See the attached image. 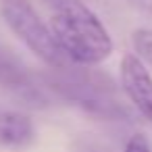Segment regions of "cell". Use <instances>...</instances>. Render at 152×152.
<instances>
[{
  "mask_svg": "<svg viewBox=\"0 0 152 152\" xmlns=\"http://www.w3.org/2000/svg\"><path fill=\"white\" fill-rule=\"evenodd\" d=\"M44 2L50 9V31L69 61L90 67L110 56L113 40L106 27L81 0Z\"/></svg>",
  "mask_w": 152,
  "mask_h": 152,
  "instance_id": "6da1fadb",
  "label": "cell"
},
{
  "mask_svg": "<svg viewBox=\"0 0 152 152\" xmlns=\"http://www.w3.org/2000/svg\"><path fill=\"white\" fill-rule=\"evenodd\" d=\"M42 79L46 86L61 96L63 100L79 106L81 110L110 121H123L131 119V110L121 100L117 86L110 77L90 71V69H50L48 73H42Z\"/></svg>",
  "mask_w": 152,
  "mask_h": 152,
  "instance_id": "7a4b0ae2",
  "label": "cell"
},
{
  "mask_svg": "<svg viewBox=\"0 0 152 152\" xmlns=\"http://www.w3.org/2000/svg\"><path fill=\"white\" fill-rule=\"evenodd\" d=\"M0 11L11 31L50 69L67 67V56L56 44L52 31L40 19L29 0H0Z\"/></svg>",
  "mask_w": 152,
  "mask_h": 152,
  "instance_id": "3957f363",
  "label": "cell"
},
{
  "mask_svg": "<svg viewBox=\"0 0 152 152\" xmlns=\"http://www.w3.org/2000/svg\"><path fill=\"white\" fill-rule=\"evenodd\" d=\"M0 88L29 108H46L48 106V96L36 83L34 75L4 46H0Z\"/></svg>",
  "mask_w": 152,
  "mask_h": 152,
  "instance_id": "277c9868",
  "label": "cell"
},
{
  "mask_svg": "<svg viewBox=\"0 0 152 152\" xmlns=\"http://www.w3.org/2000/svg\"><path fill=\"white\" fill-rule=\"evenodd\" d=\"M121 88L137 113L152 121V77L133 52L121 58Z\"/></svg>",
  "mask_w": 152,
  "mask_h": 152,
  "instance_id": "5b68a950",
  "label": "cell"
},
{
  "mask_svg": "<svg viewBox=\"0 0 152 152\" xmlns=\"http://www.w3.org/2000/svg\"><path fill=\"white\" fill-rule=\"evenodd\" d=\"M34 140V125L29 117L0 108V146L9 148H23Z\"/></svg>",
  "mask_w": 152,
  "mask_h": 152,
  "instance_id": "8992f818",
  "label": "cell"
},
{
  "mask_svg": "<svg viewBox=\"0 0 152 152\" xmlns=\"http://www.w3.org/2000/svg\"><path fill=\"white\" fill-rule=\"evenodd\" d=\"M131 44L135 50V56L142 63L152 65V29L150 27H140L131 34Z\"/></svg>",
  "mask_w": 152,
  "mask_h": 152,
  "instance_id": "52a82bcc",
  "label": "cell"
},
{
  "mask_svg": "<svg viewBox=\"0 0 152 152\" xmlns=\"http://www.w3.org/2000/svg\"><path fill=\"white\" fill-rule=\"evenodd\" d=\"M125 152H152L150 148V142L144 133H135L129 137L127 146H125Z\"/></svg>",
  "mask_w": 152,
  "mask_h": 152,
  "instance_id": "ba28073f",
  "label": "cell"
},
{
  "mask_svg": "<svg viewBox=\"0 0 152 152\" xmlns=\"http://www.w3.org/2000/svg\"><path fill=\"white\" fill-rule=\"evenodd\" d=\"M127 2H129L131 7L140 9L142 13H148V15H152V0H127Z\"/></svg>",
  "mask_w": 152,
  "mask_h": 152,
  "instance_id": "9c48e42d",
  "label": "cell"
}]
</instances>
